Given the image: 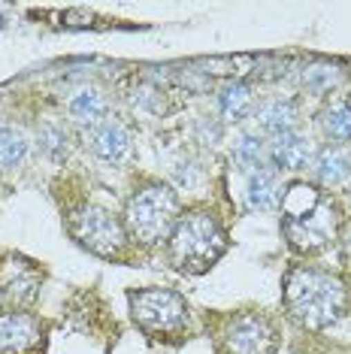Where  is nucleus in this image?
I'll list each match as a JSON object with an SVG mask.
<instances>
[{
  "label": "nucleus",
  "instance_id": "f257e3e1",
  "mask_svg": "<svg viewBox=\"0 0 351 354\" xmlns=\"http://www.w3.org/2000/svg\"><path fill=\"white\" fill-rule=\"evenodd\" d=\"M282 300L288 318L309 333L336 327L348 315V285L315 263H297L285 272Z\"/></svg>",
  "mask_w": 351,
  "mask_h": 354
},
{
  "label": "nucleus",
  "instance_id": "f03ea898",
  "mask_svg": "<svg viewBox=\"0 0 351 354\" xmlns=\"http://www.w3.org/2000/svg\"><path fill=\"white\" fill-rule=\"evenodd\" d=\"M282 233L294 254H321L339 233L336 200L309 182H294L282 188Z\"/></svg>",
  "mask_w": 351,
  "mask_h": 354
},
{
  "label": "nucleus",
  "instance_id": "7ed1b4c3",
  "mask_svg": "<svg viewBox=\"0 0 351 354\" xmlns=\"http://www.w3.org/2000/svg\"><path fill=\"white\" fill-rule=\"evenodd\" d=\"M167 261L176 272L203 276L230 248V236L212 209H182L170 236H167Z\"/></svg>",
  "mask_w": 351,
  "mask_h": 354
},
{
  "label": "nucleus",
  "instance_id": "20e7f679",
  "mask_svg": "<svg viewBox=\"0 0 351 354\" xmlns=\"http://www.w3.org/2000/svg\"><path fill=\"white\" fill-rule=\"evenodd\" d=\"M127 312L142 336L151 342L182 345L194 333V312L188 300L173 288H131L127 291Z\"/></svg>",
  "mask_w": 351,
  "mask_h": 354
},
{
  "label": "nucleus",
  "instance_id": "39448f33",
  "mask_svg": "<svg viewBox=\"0 0 351 354\" xmlns=\"http://www.w3.org/2000/svg\"><path fill=\"white\" fill-rule=\"evenodd\" d=\"M179 212H182V203L170 182H142L124 200L122 224L133 245L151 252V248L167 243Z\"/></svg>",
  "mask_w": 351,
  "mask_h": 354
},
{
  "label": "nucleus",
  "instance_id": "423d86ee",
  "mask_svg": "<svg viewBox=\"0 0 351 354\" xmlns=\"http://www.w3.org/2000/svg\"><path fill=\"white\" fill-rule=\"evenodd\" d=\"M215 354H276L282 330L260 309H236L209 318Z\"/></svg>",
  "mask_w": 351,
  "mask_h": 354
},
{
  "label": "nucleus",
  "instance_id": "0eeeda50",
  "mask_svg": "<svg viewBox=\"0 0 351 354\" xmlns=\"http://www.w3.org/2000/svg\"><path fill=\"white\" fill-rule=\"evenodd\" d=\"M67 221V233L73 236L76 245H82L88 254L103 257V261H124L131 239L122 218L115 212H109L106 206L94 203V200H82L64 215Z\"/></svg>",
  "mask_w": 351,
  "mask_h": 354
},
{
  "label": "nucleus",
  "instance_id": "6e6552de",
  "mask_svg": "<svg viewBox=\"0 0 351 354\" xmlns=\"http://www.w3.org/2000/svg\"><path fill=\"white\" fill-rule=\"evenodd\" d=\"M46 267L34 257L21 252H3L0 254V297L6 306L15 309H30L39 300V291L46 285Z\"/></svg>",
  "mask_w": 351,
  "mask_h": 354
},
{
  "label": "nucleus",
  "instance_id": "1a4fd4ad",
  "mask_svg": "<svg viewBox=\"0 0 351 354\" xmlns=\"http://www.w3.org/2000/svg\"><path fill=\"white\" fill-rule=\"evenodd\" d=\"M52 327L30 309H0V354H49Z\"/></svg>",
  "mask_w": 351,
  "mask_h": 354
},
{
  "label": "nucleus",
  "instance_id": "9d476101",
  "mask_svg": "<svg viewBox=\"0 0 351 354\" xmlns=\"http://www.w3.org/2000/svg\"><path fill=\"white\" fill-rule=\"evenodd\" d=\"M91 155L109 167H122L133 158V133L122 122H103L91 131Z\"/></svg>",
  "mask_w": 351,
  "mask_h": 354
},
{
  "label": "nucleus",
  "instance_id": "9b49d317",
  "mask_svg": "<svg viewBox=\"0 0 351 354\" xmlns=\"http://www.w3.org/2000/svg\"><path fill=\"white\" fill-rule=\"evenodd\" d=\"M312 155H315V146L309 142L306 133H282L276 136L273 142H269L267 149V167H273L276 173H303L309 170V164H312Z\"/></svg>",
  "mask_w": 351,
  "mask_h": 354
},
{
  "label": "nucleus",
  "instance_id": "f8f14e48",
  "mask_svg": "<svg viewBox=\"0 0 351 354\" xmlns=\"http://www.w3.org/2000/svg\"><path fill=\"white\" fill-rule=\"evenodd\" d=\"M215 106H218V115L225 122H249L258 112V97H254V88L249 82L234 79V82H225L218 88Z\"/></svg>",
  "mask_w": 351,
  "mask_h": 354
},
{
  "label": "nucleus",
  "instance_id": "ddd939ff",
  "mask_svg": "<svg viewBox=\"0 0 351 354\" xmlns=\"http://www.w3.org/2000/svg\"><path fill=\"white\" fill-rule=\"evenodd\" d=\"M309 167L324 188H342L351 182V155L342 146H321Z\"/></svg>",
  "mask_w": 351,
  "mask_h": 354
},
{
  "label": "nucleus",
  "instance_id": "4468645a",
  "mask_svg": "<svg viewBox=\"0 0 351 354\" xmlns=\"http://www.w3.org/2000/svg\"><path fill=\"white\" fill-rule=\"evenodd\" d=\"M278 200H282V182H278V173L273 167H258V170L249 173V182H245V203H249L254 212H273L278 209Z\"/></svg>",
  "mask_w": 351,
  "mask_h": 354
},
{
  "label": "nucleus",
  "instance_id": "2eb2a0df",
  "mask_svg": "<svg viewBox=\"0 0 351 354\" xmlns=\"http://www.w3.org/2000/svg\"><path fill=\"white\" fill-rule=\"evenodd\" d=\"M297 115H300V106H297V100H291V97H273L254 112L260 133H269V136L291 133L294 127H297Z\"/></svg>",
  "mask_w": 351,
  "mask_h": 354
},
{
  "label": "nucleus",
  "instance_id": "dca6fc26",
  "mask_svg": "<svg viewBox=\"0 0 351 354\" xmlns=\"http://www.w3.org/2000/svg\"><path fill=\"white\" fill-rule=\"evenodd\" d=\"M67 112L76 124L97 127L109 118V97L100 88H79L73 97L67 100Z\"/></svg>",
  "mask_w": 351,
  "mask_h": 354
},
{
  "label": "nucleus",
  "instance_id": "f3484780",
  "mask_svg": "<svg viewBox=\"0 0 351 354\" xmlns=\"http://www.w3.org/2000/svg\"><path fill=\"white\" fill-rule=\"evenodd\" d=\"M318 124L321 133L330 140V146H342L351 140V100L348 97H330L318 109Z\"/></svg>",
  "mask_w": 351,
  "mask_h": 354
},
{
  "label": "nucleus",
  "instance_id": "a211bd4d",
  "mask_svg": "<svg viewBox=\"0 0 351 354\" xmlns=\"http://www.w3.org/2000/svg\"><path fill=\"white\" fill-rule=\"evenodd\" d=\"M34 140L15 124H3L0 127V167L3 170H15L30 158Z\"/></svg>",
  "mask_w": 351,
  "mask_h": 354
},
{
  "label": "nucleus",
  "instance_id": "6ab92c4d",
  "mask_svg": "<svg viewBox=\"0 0 351 354\" xmlns=\"http://www.w3.org/2000/svg\"><path fill=\"white\" fill-rule=\"evenodd\" d=\"M230 158H234V164L239 167V170L252 173V170H258V167H263V158H267V142H263L260 133L243 131L236 136L234 149H230Z\"/></svg>",
  "mask_w": 351,
  "mask_h": 354
},
{
  "label": "nucleus",
  "instance_id": "aec40b11",
  "mask_svg": "<svg viewBox=\"0 0 351 354\" xmlns=\"http://www.w3.org/2000/svg\"><path fill=\"white\" fill-rule=\"evenodd\" d=\"M339 79H342V70L333 67V64H312V67H306L300 73L303 88H306L309 94H315V97L330 94L333 88L339 85Z\"/></svg>",
  "mask_w": 351,
  "mask_h": 354
},
{
  "label": "nucleus",
  "instance_id": "412c9836",
  "mask_svg": "<svg viewBox=\"0 0 351 354\" xmlns=\"http://www.w3.org/2000/svg\"><path fill=\"white\" fill-rule=\"evenodd\" d=\"M37 142H39V149L46 151V158H49V160H58V164L70 155V133L64 131L61 124H55V122L39 127Z\"/></svg>",
  "mask_w": 351,
  "mask_h": 354
},
{
  "label": "nucleus",
  "instance_id": "4be33fe9",
  "mask_svg": "<svg viewBox=\"0 0 351 354\" xmlns=\"http://www.w3.org/2000/svg\"><path fill=\"white\" fill-rule=\"evenodd\" d=\"M131 106L146 118H158L161 112L167 109V100H164V91H158L155 85H140L131 91Z\"/></svg>",
  "mask_w": 351,
  "mask_h": 354
},
{
  "label": "nucleus",
  "instance_id": "5701e85b",
  "mask_svg": "<svg viewBox=\"0 0 351 354\" xmlns=\"http://www.w3.org/2000/svg\"><path fill=\"white\" fill-rule=\"evenodd\" d=\"M345 254H348V261H351V233L345 236Z\"/></svg>",
  "mask_w": 351,
  "mask_h": 354
},
{
  "label": "nucleus",
  "instance_id": "b1692460",
  "mask_svg": "<svg viewBox=\"0 0 351 354\" xmlns=\"http://www.w3.org/2000/svg\"><path fill=\"white\" fill-rule=\"evenodd\" d=\"M333 354H345V351H333Z\"/></svg>",
  "mask_w": 351,
  "mask_h": 354
}]
</instances>
